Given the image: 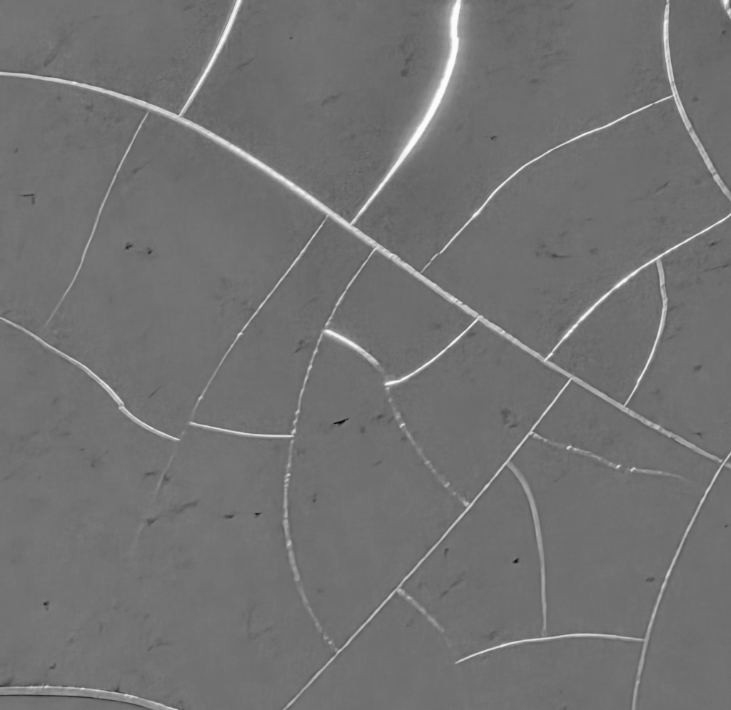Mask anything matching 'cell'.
<instances>
[{"mask_svg":"<svg viewBox=\"0 0 731 710\" xmlns=\"http://www.w3.org/2000/svg\"><path fill=\"white\" fill-rule=\"evenodd\" d=\"M291 437L191 423L176 439L155 514L196 507L221 515L285 516Z\"/></svg>","mask_w":731,"mask_h":710,"instance_id":"5b68a950","label":"cell"},{"mask_svg":"<svg viewBox=\"0 0 731 710\" xmlns=\"http://www.w3.org/2000/svg\"><path fill=\"white\" fill-rule=\"evenodd\" d=\"M477 319L377 247L343 294L326 331L368 357L389 384L426 365Z\"/></svg>","mask_w":731,"mask_h":710,"instance_id":"277c9868","label":"cell"},{"mask_svg":"<svg viewBox=\"0 0 731 710\" xmlns=\"http://www.w3.org/2000/svg\"><path fill=\"white\" fill-rule=\"evenodd\" d=\"M570 377L477 319L426 365L389 383L419 452L468 504L508 465Z\"/></svg>","mask_w":731,"mask_h":710,"instance_id":"6da1fadb","label":"cell"},{"mask_svg":"<svg viewBox=\"0 0 731 710\" xmlns=\"http://www.w3.org/2000/svg\"><path fill=\"white\" fill-rule=\"evenodd\" d=\"M289 461L285 516L293 551L355 544L424 552L453 522L451 490L400 429L315 434L292 447Z\"/></svg>","mask_w":731,"mask_h":710,"instance_id":"7a4b0ae2","label":"cell"},{"mask_svg":"<svg viewBox=\"0 0 731 710\" xmlns=\"http://www.w3.org/2000/svg\"><path fill=\"white\" fill-rule=\"evenodd\" d=\"M333 313L326 302L280 281L223 359L192 423L291 437L306 378Z\"/></svg>","mask_w":731,"mask_h":710,"instance_id":"3957f363","label":"cell"}]
</instances>
